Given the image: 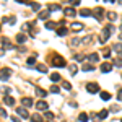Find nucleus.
<instances>
[{
  "instance_id": "32",
  "label": "nucleus",
  "mask_w": 122,
  "mask_h": 122,
  "mask_svg": "<svg viewBox=\"0 0 122 122\" xmlns=\"http://www.w3.org/2000/svg\"><path fill=\"white\" fill-rule=\"evenodd\" d=\"M78 119H80V122H86V121H88V114H86V112H81Z\"/></svg>"
},
{
  "instance_id": "18",
  "label": "nucleus",
  "mask_w": 122,
  "mask_h": 122,
  "mask_svg": "<svg viewBox=\"0 0 122 122\" xmlns=\"http://www.w3.org/2000/svg\"><path fill=\"white\" fill-rule=\"evenodd\" d=\"M29 119H31L33 122H44V121H42V117H41L39 114H31V117H29Z\"/></svg>"
},
{
  "instance_id": "26",
  "label": "nucleus",
  "mask_w": 122,
  "mask_h": 122,
  "mask_svg": "<svg viewBox=\"0 0 122 122\" xmlns=\"http://www.w3.org/2000/svg\"><path fill=\"white\" fill-rule=\"evenodd\" d=\"M39 18H41V20H47V18H49V10L41 11V13H39Z\"/></svg>"
},
{
  "instance_id": "45",
  "label": "nucleus",
  "mask_w": 122,
  "mask_h": 122,
  "mask_svg": "<svg viewBox=\"0 0 122 122\" xmlns=\"http://www.w3.org/2000/svg\"><path fill=\"white\" fill-rule=\"evenodd\" d=\"M0 116H2V117H7V111H5V109H0Z\"/></svg>"
},
{
  "instance_id": "35",
  "label": "nucleus",
  "mask_w": 122,
  "mask_h": 122,
  "mask_svg": "<svg viewBox=\"0 0 122 122\" xmlns=\"http://www.w3.org/2000/svg\"><path fill=\"white\" fill-rule=\"evenodd\" d=\"M31 26H33V23H25V25H23V31H29Z\"/></svg>"
},
{
  "instance_id": "38",
  "label": "nucleus",
  "mask_w": 122,
  "mask_h": 122,
  "mask_svg": "<svg viewBox=\"0 0 122 122\" xmlns=\"http://www.w3.org/2000/svg\"><path fill=\"white\" fill-rule=\"evenodd\" d=\"M70 3H72V8H75L76 5H80V0H70Z\"/></svg>"
},
{
  "instance_id": "19",
  "label": "nucleus",
  "mask_w": 122,
  "mask_h": 122,
  "mask_svg": "<svg viewBox=\"0 0 122 122\" xmlns=\"http://www.w3.org/2000/svg\"><path fill=\"white\" fill-rule=\"evenodd\" d=\"M36 94H38L39 98H46V96H47V91H44L42 88H36Z\"/></svg>"
},
{
  "instance_id": "46",
  "label": "nucleus",
  "mask_w": 122,
  "mask_h": 122,
  "mask_svg": "<svg viewBox=\"0 0 122 122\" xmlns=\"http://www.w3.org/2000/svg\"><path fill=\"white\" fill-rule=\"evenodd\" d=\"M116 59H117V60H119V62H121V64H122V52H119V54H117V57H116Z\"/></svg>"
},
{
  "instance_id": "20",
  "label": "nucleus",
  "mask_w": 122,
  "mask_h": 122,
  "mask_svg": "<svg viewBox=\"0 0 122 122\" xmlns=\"http://www.w3.org/2000/svg\"><path fill=\"white\" fill-rule=\"evenodd\" d=\"M99 54H101V56H104L106 59H107V57H111V49H109V47H104V49L101 51V52H99Z\"/></svg>"
},
{
  "instance_id": "28",
  "label": "nucleus",
  "mask_w": 122,
  "mask_h": 122,
  "mask_svg": "<svg viewBox=\"0 0 122 122\" xmlns=\"http://www.w3.org/2000/svg\"><path fill=\"white\" fill-rule=\"evenodd\" d=\"M116 18H117V15H116L114 11H109V13H107V20H109V21H116Z\"/></svg>"
},
{
  "instance_id": "8",
  "label": "nucleus",
  "mask_w": 122,
  "mask_h": 122,
  "mask_svg": "<svg viewBox=\"0 0 122 122\" xmlns=\"http://www.w3.org/2000/svg\"><path fill=\"white\" fill-rule=\"evenodd\" d=\"M21 104H23V107H25V106H26V109H28L29 106H33V99H31V98H28V96H23V98H21Z\"/></svg>"
},
{
  "instance_id": "1",
  "label": "nucleus",
  "mask_w": 122,
  "mask_h": 122,
  "mask_svg": "<svg viewBox=\"0 0 122 122\" xmlns=\"http://www.w3.org/2000/svg\"><path fill=\"white\" fill-rule=\"evenodd\" d=\"M114 31H116V28H114L112 25H107V26H104V29L101 31V38H99V42H106L107 39H109V36L111 34H114Z\"/></svg>"
},
{
  "instance_id": "14",
  "label": "nucleus",
  "mask_w": 122,
  "mask_h": 122,
  "mask_svg": "<svg viewBox=\"0 0 122 122\" xmlns=\"http://www.w3.org/2000/svg\"><path fill=\"white\" fill-rule=\"evenodd\" d=\"M56 33H57V36H65L67 33H68V29H67L65 26H62V28H57Z\"/></svg>"
},
{
  "instance_id": "4",
  "label": "nucleus",
  "mask_w": 122,
  "mask_h": 122,
  "mask_svg": "<svg viewBox=\"0 0 122 122\" xmlns=\"http://www.w3.org/2000/svg\"><path fill=\"white\" fill-rule=\"evenodd\" d=\"M91 15H93L98 21H101V20H103V16H104V10L101 8V7H96V8L91 11Z\"/></svg>"
},
{
  "instance_id": "50",
  "label": "nucleus",
  "mask_w": 122,
  "mask_h": 122,
  "mask_svg": "<svg viewBox=\"0 0 122 122\" xmlns=\"http://www.w3.org/2000/svg\"><path fill=\"white\" fill-rule=\"evenodd\" d=\"M0 31H2V26H0Z\"/></svg>"
},
{
  "instance_id": "6",
  "label": "nucleus",
  "mask_w": 122,
  "mask_h": 122,
  "mask_svg": "<svg viewBox=\"0 0 122 122\" xmlns=\"http://www.w3.org/2000/svg\"><path fill=\"white\" fill-rule=\"evenodd\" d=\"M10 75H11V68H8V67L0 70V80H8Z\"/></svg>"
},
{
  "instance_id": "43",
  "label": "nucleus",
  "mask_w": 122,
  "mask_h": 122,
  "mask_svg": "<svg viewBox=\"0 0 122 122\" xmlns=\"http://www.w3.org/2000/svg\"><path fill=\"white\" fill-rule=\"evenodd\" d=\"M75 72H76L75 65H70V73H72V75H75Z\"/></svg>"
},
{
  "instance_id": "27",
  "label": "nucleus",
  "mask_w": 122,
  "mask_h": 122,
  "mask_svg": "<svg viewBox=\"0 0 122 122\" xmlns=\"http://www.w3.org/2000/svg\"><path fill=\"white\" fill-rule=\"evenodd\" d=\"M56 26H57V23H54V21H47V23H46V28L47 29H56Z\"/></svg>"
},
{
  "instance_id": "39",
  "label": "nucleus",
  "mask_w": 122,
  "mask_h": 122,
  "mask_svg": "<svg viewBox=\"0 0 122 122\" xmlns=\"http://www.w3.org/2000/svg\"><path fill=\"white\" fill-rule=\"evenodd\" d=\"M83 41L86 42V44H90V42H93V36H86V38H85Z\"/></svg>"
},
{
  "instance_id": "52",
  "label": "nucleus",
  "mask_w": 122,
  "mask_h": 122,
  "mask_svg": "<svg viewBox=\"0 0 122 122\" xmlns=\"http://www.w3.org/2000/svg\"><path fill=\"white\" fill-rule=\"evenodd\" d=\"M47 122H49V121H47Z\"/></svg>"
},
{
  "instance_id": "22",
  "label": "nucleus",
  "mask_w": 122,
  "mask_h": 122,
  "mask_svg": "<svg viewBox=\"0 0 122 122\" xmlns=\"http://www.w3.org/2000/svg\"><path fill=\"white\" fill-rule=\"evenodd\" d=\"M51 81H52V83H57V81H60V75H59V73H52V75H51Z\"/></svg>"
},
{
  "instance_id": "13",
  "label": "nucleus",
  "mask_w": 122,
  "mask_h": 122,
  "mask_svg": "<svg viewBox=\"0 0 122 122\" xmlns=\"http://www.w3.org/2000/svg\"><path fill=\"white\" fill-rule=\"evenodd\" d=\"M88 60H90L91 64L98 62V60H99V54H98V52H93V54H90V56H88Z\"/></svg>"
},
{
  "instance_id": "21",
  "label": "nucleus",
  "mask_w": 122,
  "mask_h": 122,
  "mask_svg": "<svg viewBox=\"0 0 122 122\" xmlns=\"http://www.w3.org/2000/svg\"><path fill=\"white\" fill-rule=\"evenodd\" d=\"M72 29L73 31H81L83 29V25L81 23H72Z\"/></svg>"
},
{
  "instance_id": "31",
  "label": "nucleus",
  "mask_w": 122,
  "mask_h": 122,
  "mask_svg": "<svg viewBox=\"0 0 122 122\" xmlns=\"http://www.w3.org/2000/svg\"><path fill=\"white\" fill-rule=\"evenodd\" d=\"M60 91V88L57 86V85H51V93H54V94H57Z\"/></svg>"
},
{
  "instance_id": "40",
  "label": "nucleus",
  "mask_w": 122,
  "mask_h": 122,
  "mask_svg": "<svg viewBox=\"0 0 122 122\" xmlns=\"http://www.w3.org/2000/svg\"><path fill=\"white\" fill-rule=\"evenodd\" d=\"M31 7H33V10H34V11H38V10L41 8V5H39V3H31Z\"/></svg>"
},
{
  "instance_id": "24",
  "label": "nucleus",
  "mask_w": 122,
  "mask_h": 122,
  "mask_svg": "<svg viewBox=\"0 0 122 122\" xmlns=\"http://www.w3.org/2000/svg\"><path fill=\"white\" fill-rule=\"evenodd\" d=\"M81 44V39H78V38H73L72 39V42H70V46L72 47H76V46H80Z\"/></svg>"
},
{
  "instance_id": "29",
  "label": "nucleus",
  "mask_w": 122,
  "mask_h": 122,
  "mask_svg": "<svg viewBox=\"0 0 122 122\" xmlns=\"http://www.w3.org/2000/svg\"><path fill=\"white\" fill-rule=\"evenodd\" d=\"M57 10H60V5H57V3H54V5L51 3L49 5V11H57Z\"/></svg>"
},
{
  "instance_id": "16",
  "label": "nucleus",
  "mask_w": 122,
  "mask_h": 122,
  "mask_svg": "<svg viewBox=\"0 0 122 122\" xmlns=\"http://www.w3.org/2000/svg\"><path fill=\"white\" fill-rule=\"evenodd\" d=\"M99 96H101L103 101H109V99H111V93H107V91H101Z\"/></svg>"
},
{
  "instance_id": "48",
  "label": "nucleus",
  "mask_w": 122,
  "mask_h": 122,
  "mask_svg": "<svg viewBox=\"0 0 122 122\" xmlns=\"http://www.w3.org/2000/svg\"><path fill=\"white\" fill-rule=\"evenodd\" d=\"M119 39L122 41V25H121V34H119Z\"/></svg>"
},
{
  "instance_id": "37",
  "label": "nucleus",
  "mask_w": 122,
  "mask_h": 122,
  "mask_svg": "<svg viewBox=\"0 0 122 122\" xmlns=\"http://www.w3.org/2000/svg\"><path fill=\"white\" fill-rule=\"evenodd\" d=\"M62 86H64L65 90H72V85L68 83V81H64V83H62Z\"/></svg>"
},
{
  "instance_id": "15",
  "label": "nucleus",
  "mask_w": 122,
  "mask_h": 122,
  "mask_svg": "<svg viewBox=\"0 0 122 122\" xmlns=\"http://www.w3.org/2000/svg\"><path fill=\"white\" fill-rule=\"evenodd\" d=\"M16 42H18V44H23V42H25V41H26V36H25V34H23V33H20V34H16Z\"/></svg>"
},
{
  "instance_id": "10",
  "label": "nucleus",
  "mask_w": 122,
  "mask_h": 122,
  "mask_svg": "<svg viewBox=\"0 0 122 122\" xmlns=\"http://www.w3.org/2000/svg\"><path fill=\"white\" fill-rule=\"evenodd\" d=\"M36 109L38 111H47V103L46 101H38L36 103Z\"/></svg>"
},
{
  "instance_id": "17",
  "label": "nucleus",
  "mask_w": 122,
  "mask_h": 122,
  "mask_svg": "<svg viewBox=\"0 0 122 122\" xmlns=\"http://www.w3.org/2000/svg\"><path fill=\"white\" fill-rule=\"evenodd\" d=\"M81 70H83V72H93L94 67H93V64H85V65L81 67Z\"/></svg>"
},
{
  "instance_id": "2",
  "label": "nucleus",
  "mask_w": 122,
  "mask_h": 122,
  "mask_svg": "<svg viewBox=\"0 0 122 122\" xmlns=\"http://www.w3.org/2000/svg\"><path fill=\"white\" fill-rule=\"evenodd\" d=\"M51 62H52V67H65V59L59 54H54L51 57Z\"/></svg>"
},
{
  "instance_id": "3",
  "label": "nucleus",
  "mask_w": 122,
  "mask_h": 122,
  "mask_svg": "<svg viewBox=\"0 0 122 122\" xmlns=\"http://www.w3.org/2000/svg\"><path fill=\"white\" fill-rule=\"evenodd\" d=\"M16 112H18V116L23 117V119H29V117H31V114L28 112V109L23 107V106H18V107H16Z\"/></svg>"
},
{
  "instance_id": "25",
  "label": "nucleus",
  "mask_w": 122,
  "mask_h": 122,
  "mask_svg": "<svg viewBox=\"0 0 122 122\" xmlns=\"http://www.w3.org/2000/svg\"><path fill=\"white\" fill-rule=\"evenodd\" d=\"M80 15H81V16H90V15H91V10L81 8V10H80Z\"/></svg>"
},
{
  "instance_id": "23",
  "label": "nucleus",
  "mask_w": 122,
  "mask_h": 122,
  "mask_svg": "<svg viewBox=\"0 0 122 122\" xmlns=\"http://www.w3.org/2000/svg\"><path fill=\"white\" fill-rule=\"evenodd\" d=\"M36 70L41 72V73H46V72H47V67L42 65V64H38V65H36Z\"/></svg>"
},
{
  "instance_id": "47",
  "label": "nucleus",
  "mask_w": 122,
  "mask_h": 122,
  "mask_svg": "<svg viewBox=\"0 0 122 122\" xmlns=\"http://www.w3.org/2000/svg\"><path fill=\"white\" fill-rule=\"evenodd\" d=\"M11 121L13 122H21V119H18V117H11Z\"/></svg>"
},
{
  "instance_id": "30",
  "label": "nucleus",
  "mask_w": 122,
  "mask_h": 122,
  "mask_svg": "<svg viewBox=\"0 0 122 122\" xmlns=\"http://www.w3.org/2000/svg\"><path fill=\"white\" fill-rule=\"evenodd\" d=\"M46 119L49 122H54V114L51 112V111H46Z\"/></svg>"
},
{
  "instance_id": "44",
  "label": "nucleus",
  "mask_w": 122,
  "mask_h": 122,
  "mask_svg": "<svg viewBox=\"0 0 122 122\" xmlns=\"http://www.w3.org/2000/svg\"><path fill=\"white\" fill-rule=\"evenodd\" d=\"M117 99H119V101H122V90H119V91H117Z\"/></svg>"
},
{
  "instance_id": "41",
  "label": "nucleus",
  "mask_w": 122,
  "mask_h": 122,
  "mask_svg": "<svg viewBox=\"0 0 122 122\" xmlns=\"http://www.w3.org/2000/svg\"><path fill=\"white\" fill-rule=\"evenodd\" d=\"M114 49L119 51V52H122V44H117V42H116V44H114Z\"/></svg>"
},
{
  "instance_id": "36",
  "label": "nucleus",
  "mask_w": 122,
  "mask_h": 122,
  "mask_svg": "<svg viewBox=\"0 0 122 122\" xmlns=\"http://www.w3.org/2000/svg\"><path fill=\"white\" fill-rule=\"evenodd\" d=\"M10 47H13V46L8 42V39H3V49H10Z\"/></svg>"
},
{
  "instance_id": "11",
  "label": "nucleus",
  "mask_w": 122,
  "mask_h": 122,
  "mask_svg": "<svg viewBox=\"0 0 122 122\" xmlns=\"http://www.w3.org/2000/svg\"><path fill=\"white\" fill-rule=\"evenodd\" d=\"M3 103L7 104V106H11V107H13V106H15V98H11V96L7 94V96L3 98Z\"/></svg>"
},
{
  "instance_id": "49",
  "label": "nucleus",
  "mask_w": 122,
  "mask_h": 122,
  "mask_svg": "<svg viewBox=\"0 0 122 122\" xmlns=\"http://www.w3.org/2000/svg\"><path fill=\"white\" fill-rule=\"evenodd\" d=\"M3 52H5V51H3V49H0V57L3 56Z\"/></svg>"
},
{
  "instance_id": "7",
  "label": "nucleus",
  "mask_w": 122,
  "mask_h": 122,
  "mask_svg": "<svg viewBox=\"0 0 122 122\" xmlns=\"http://www.w3.org/2000/svg\"><path fill=\"white\" fill-rule=\"evenodd\" d=\"M86 90H88V93H99V85L98 83H88L86 85Z\"/></svg>"
},
{
  "instance_id": "12",
  "label": "nucleus",
  "mask_w": 122,
  "mask_h": 122,
  "mask_svg": "<svg viewBox=\"0 0 122 122\" xmlns=\"http://www.w3.org/2000/svg\"><path fill=\"white\" fill-rule=\"evenodd\" d=\"M111 70H112V65L111 64H101V72L103 73H109Z\"/></svg>"
},
{
  "instance_id": "9",
  "label": "nucleus",
  "mask_w": 122,
  "mask_h": 122,
  "mask_svg": "<svg viewBox=\"0 0 122 122\" xmlns=\"http://www.w3.org/2000/svg\"><path fill=\"white\" fill-rule=\"evenodd\" d=\"M64 13H65L67 16H75V15H76V10L72 8V7H65V8H64Z\"/></svg>"
},
{
  "instance_id": "42",
  "label": "nucleus",
  "mask_w": 122,
  "mask_h": 122,
  "mask_svg": "<svg viewBox=\"0 0 122 122\" xmlns=\"http://www.w3.org/2000/svg\"><path fill=\"white\" fill-rule=\"evenodd\" d=\"M28 64H29V65H34V64H36V59H34V57H29V59H28Z\"/></svg>"
},
{
  "instance_id": "34",
  "label": "nucleus",
  "mask_w": 122,
  "mask_h": 122,
  "mask_svg": "<svg viewBox=\"0 0 122 122\" xmlns=\"http://www.w3.org/2000/svg\"><path fill=\"white\" fill-rule=\"evenodd\" d=\"M73 59H75V60H78V62H81V60L85 59V56H83V54H75V56H73Z\"/></svg>"
},
{
  "instance_id": "51",
  "label": "nucleus",
  "mask_w": 122,
  "mask_h": 122,
  "mask_svg": "<svg viewBox=\"0 0 122 122\" xmlns=\"http://www.w3.org/2000/svg\"><path fill=\"white\" fill-rule=\"evenodd\" d=\"M121 122H122V119H121Z\"/></svg>"
},
{
  "instance_id": "33",
  "label": "nucleus",
  "mask_w": 122,
  "mask_h": 122,
  "mask_svg": "<svg viewBox=\"0 0 122 122\" xmlns=\"http://www.w3.org/2000/svg\"><path fill=\"white\" fill-rule=\"evenodd\" d=\"M3 21H7L10 25H15V23H16V18H15V16H11V18H3Z\"/></svg>"
},
{
  "instance_id": "5",
  "label": "nucleus",
  "mask_w": 122,
  "mask_h": 122,
  "mask_svg": "<svg viewBox=\"0 0 122 122\" xmlns=\"http://www.w3.org/2000/svg\"><path fill=\"white\" fill-rule=\"evenodd\" d=\"M107 114H109V111L107 109H103V111H99L98 114H91V117H94L96 121H104L107 117Z\"/></svg>"
}]
</instances>
